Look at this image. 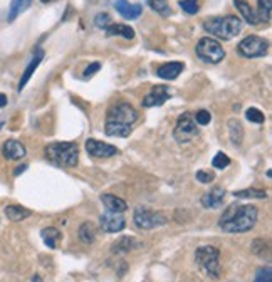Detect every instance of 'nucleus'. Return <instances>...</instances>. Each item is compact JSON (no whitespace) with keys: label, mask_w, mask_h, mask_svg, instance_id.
Instances as JSON below:
<instances>
[{"label":"nucleus","mask_w":272,"mask_h":282,"mask_svg":"<svg viewBox=\"0 0 272 282\" xmlns=\"http://www.w3.org/2000/svg\"><path fill=\"white\" fill-rule=\"evenodd\" d=\"M195 177H197V180L200 183H210L212 180L215 178V175L212 173V172H205V170H200V172H197Z\"/></svg>","instance_id":"nucleus-36"},{"label":"nucleus","mask_w":272,"mask_h":282,"mask_svg":"<svg viewBox=\"0 0 272 282\" xmlns=\"http://www.w3.org/2000/svg\"><path fill=\"white\" fill-rule=\"evenodd\" d=\"M175 140L178 143H190L192 140H195L198 136V128L195 119L190 113H183L182 116L178 118L177 126H175L173 131Z\"/></svg>","instance_id":"nucleus-9"},{"label":"nucleus","mask_w":272,"mask_h":282,"mask_svg":"<svg viewBox=\"0 0 272 282\" xmlns=\"http://www.w3.org/2000/svg\"><path fill=\"white\" fill-rule=\"evenodd\" d=\"M239 54L244 57L254 59V57H264L269 52V42L264 37L259 35H249L246 39H242L237 45Z\"/></svg>","instance_id":"nucleus-7"},{"label":"nucleus","mask_w":272,"mask_h":282,"mask_svg":"<svg viewBox=\"0 0 272 282\" xmlns=\"http://www.w3.org/2000/svg\"><path fill=\"white\" fill-rule=\"evenodd\" d=\"M5 215L10 222H22L27 217H30V210L22 205H7Z\"/></svg>","instance_id":"nucleus-21"},{"label":"nucleus","mask_w":272,"mask_h":282,"mask_svg":"<svg viewBox=\"0 0 272 282\" xmlns=\"http://www.w3.org/2000/svg\"><path fill=\"white\" fill-rule=\"evenodd\" d=\"M140 247V242L133 237H121L113 244V254H128Z\"/></svg>","instance_id":"nucleus-19"},{"label":"nucleus","mask_w":272,"mask_h":282,"mask_svg":"<svg viewBox=\"0 0 272 282\" xmlns=\"http://www.w3.org/2000/svg\"><path fill=\"white\" fill-rule=\"evenodd\" d=\"M204 29L219 39L230 40L242 30V20L235 15L212 17L204 22Z\"/></svg>","instance_id":"nucleus-4"},{"label":"nucleus","mask_w":272,"mask_h":282,"mask_svg":"<svg viewBox=\"0 0 272 282\" xmlns=\"http://www.w3.org/2000/svg\"><path fill=\"white\" fill-rule=\"evenodd\" d=\"M257 20L269 22L272 15V0H257Z\"/></svg>","instance_id":"nucleus-26"},{"label":"nucleus","mask_w":272,"mask_h":282,"mask_svg":"<svg viewBox=\"0 0 272 282\" xmlns=\"http://www.w3.org/2000/svg\"><path fill=\"white\" fill-rule=\"evenodd\" d=\"M170 91L167 86H155L148 94L145 96V99L141 101V104L145 108H155V106L165 104V101H168L170 98Z\"/></svg>","instance_id":"nucleus-12"},{"label":"nucleus","mask_w":272,"mask_h":282,"mask_svg":"<svg viewBox=\"0 0 272 282\" xmlns=\"http://www.w3.org/2000/svg\"><path fill=\"white\" fill-rule=\"evenodd\" d=\"M42 57H44V52H42V50H37V54L34 55V59H32L30 64L27 66V69L24 71V74H22L20 82H19V91H22L25 87V84L29 82V79L32 77V74H34L35 69L40 66V61H42Z\"/></svg>","instance_id":"nucleus-18"},{"label":"nucleus","mask_w":272,"mask_h":282,"mask_svg":"<svg viewBox=\"0 0 272 282\" xmlns=\"http://www.w3.org/2000/svg\"><path fill=\"white\" fill-rule=\"evenodd\" d=\"M106 34L108 35H121L124 39H133L135 37V29L126 24H111L106 27Z\"/></svg>","instance_id":"nucleus-25"},{"label":"nucleus","mask_w":272,"mask_h":282,"mask_svg":"<svg viewBox=\"0 0 272 282\" xmlns=\"http://www.w3.org/2000/svg\"><path fill=\"white\" fill-rule=\"evenodd\" d=\"M32 0H12L10 7H8V13H7V20L13 22L17 17L20 15L22 12H25L27 8L30 7Z\"/></svg>","instance_id":"nucleus-20"},{"label":"nucleus","mask_w":272,"mask_h":282,"mask_svg":"<svg viewBox=\"0 0 272 282\" xmlns=\"http://www.w3.org/2000/svg\"><path fill=\"white\" fill-rule=\"evenodd\" d=\"M138 119L136 109L128 103H118L109 108L106 114L104 133L113 138H126L130 136L131 126Z\"/></svg>","instance_id":"nucleus-2"},{"label":"nucleus","mask_w":272,"mask_h":282,"mask_svg":"<svg viewBox=\"0 0 272 282\" xmlns=\"http://www.w3.org/2000/svg\"><path fill=\"white\" fill-rule=\"evenodd\" d=\"M2 155L7 160H22L25 156V146L17 140H7L2 146Z\"/></svg>","instance_id":"nucleus-14"},{"label":"nucleus","mask_w":272,"mask_h":282,"mask_svg":"<svg viewBox=\"0 0 272 282\" xmlns=\"http://www.w3.org/2000/svg\"><path fill=\"white\" fill-rule=\"evenodd\" d=\"M229 165H230V158L224 153V151H219V153L214 156V160H212V166L217 170H224V168H227Z\"/></svg>","instance_id":"nucleus-30"},{"label":"nucleus","mask_w":272,"mask_h":282,"mask_svg":"<svg viewBox=\"0 0 272 282\" xmlns=\"http://www.w3.org/2000/svg\"><path fill=\"white\" fill-rule=\"evenodd\" d=\"M99 69H101V64H99V62H93V64H91V66H87V67H86V71H84V77H91L94 72H98Z\"/></svg>","instance_id":"nucleus-37"},{"label":"nucleus","mask_w":272,"mask_h":282,"mask_svg":"<svg viewBox=\"0 0 272 282\" xmlns=\"http://www.w3.org/2000/svg\"><path fill=\"white\" fill-rule=\"evenodd\" d=\"M234 5L237 7V10L242 13V17L246 18V20H247L251 25H257V24H259V20H257L256 12L252 10L251 5H249L246 0H234Z\"/></svg>","instance_id":"nucleus-24"},{"label":"nucleus","mask_w":272,"mask_h":282,"mask_svg":"<svg viewBox=\"0 0 272 282\" xmlns=\"http://www.w3.org/2000/svg\"><path fill=\"white\" fill-rule=\"evenodd\" d=\"M229 135H230V141H232L234 146H241L242 140H244V128L239 119H230L229 121Z\"/></svg>","instance_id":"nucleus-23"},{"label":"nucleus","mask_w":272,"mask_h":282,"mask_svg":"<svg viewBox=\"0 0 272 282\" xmlns=\"http://www.w3.org/2000/svg\"><path fill=\"white\" fill-rule=\"evenodd\" d=\"M40 237H42L44 244L49 249H57L62 235H61V232H59L56 227H47V229H44L42 232H40Z\"/></svg>","instance_id":"nucleus-22"},{"label":"nucleus","mask_w":272,"mask_h":282,"mask_svg":"<svg viewBox=\"0 0 272 282\" xmlns=\"http://www.w3.org/2000/svg\"><path fill=\"white\" fill-rule=\"evenodd\" d=\"M101 202L104 203V207L108 209V212H114V214H123L128 210V205L123 198H119L113 193H103L101 195Z\"/></svg>","instance_id":"nucleus-17"},{"label":"nucleus","mask_w":272,"mask_h":282,"mask_svg":"<svg viewBox=\"0 0 272 282\" xmlns=\"http://www.w3.org/2000/svg\"><path fill=\"white\" fill-rule=\"evenodd\" d=\"M109 20H111V17H109V13H98V15L94 17V25L99 27V29H106V27L109 25Z\"/></svg>","instance_id":"nucleus-35"},{"label":"nucleus","mask_w":272,"mask_h":282,"mask_svg":"<svg viewBox=\"0 0 272 282\" xmlns=\"http://www.w3.org/2000/svg\"><path fill=\"white\" fill-rule=\"evenodd\" d=\"M44 155L50 163L62 168H72L79 161V148L76 143L57 141L44 148Z\"/></svg>","instance_id":"nucleus-3"},{"label":"nucleus","mask_w":272,"mask_h":282,"mask_svg":"<svg viewBox=\"0 0 272 282\" xmlns=\"http://www.w3.org/2000/svg\"><path fill=\"white\" fill-rule=\"evenodd\" d=\"M254 282H272V272L271 267H261L256 274V281Z\"/></svg>","instance_id":"nucleus-32"},{"label":"nucleus","mask_w":272,"mask_h":282,"mask_svg":"<svg viewBox=\"0 0 272 282\" xmlns=\"http://www.w3.org/2000/svg\"><path fill=\"white\" fill-rule=\"evenodd\" d=\"M180 7H182L187 13H190V15H193V13L198 12V2H197V0H182V2H180Z\"/></svg>","instance_id":"nucleus-33"},{"label":"nucleus","mask_w":272,"mask_h":282,"mask_svg":"<svg viewBox=\"0 0 272 282\" xmlns=\"http://www.w3.org/2000/svg\"><path fill=\"white\" fill-rule=\"evenodd\" d=\"M246 118H247L251 123H257V124H261V123L266 121L264 113H262L261 109H257V108H249V109L246 111Z\"/></svg>","instance_id":"nucleus-31"},{"label":"nucleus","mask_w":272,"mask_h":282,"mask_svg":"<svg viewBox=\"0 0 272 282\" xmlns=\"http://www.w3.org/2000/svg\"><path fill=\"white\" fill-rule=\"evenodd\" d=\"M257 222V207L232 203L220 217L219 227L227 234H244L254 229Z\"/></svg>","instance_id":"nucleus-1"},{"label":"nucleus","mask_w":272,"mask_h":282,"mask_svg":"<svg viewBox=\"0 0 272 282\" xmlns=\"http://www.w3.org/2000/svg\"><path fill=\"white\" fill-rule=\"evenodd\" d=\"M195 123L197 124H200V126H205V124H209L210 123V119H212V114L209 113V111H205V109H200L198 113L195 114Z\"/></svg>","instance_id":"nucleus-34"},{"label":"nucleus","mask_w":272,"mask_h":282,"mask_svg":"<svg viewBox=\"0 0 272 282\" xmlns=\"http://www.w3.org/2000/svg\"><path fill=\"white\" fill-rule=\"evenodd\" d=\"M42 3H49V2H54V0H40Z\"/></svg>","instance_id":"nucleus-40"},{"label":"nucleus","mask_w":272,"mask_h":282,"mask_svg":"<svg viewBox=\"0 0 272 282\" xmlns=\"http://www.w3.org/2000/svg\"><path fill=\"white\" fill-rule=\"evenodd\" d=\"M114 7H116V10L121 13L124 18H128V20L138 18L143 12V7L140 5V3H130L128 0H116Z\"/></svg>","instance_id":"nucleus-16"},{"label":"nucleus","mask_w":272,"mask_h":282,"mask_svg":"<svg viewBox=\"0 0 272 282\" xmlns=\"http://www.w3.org/2000/svg\"><path fill=\"white\" fill-rule=\"evenodd\" d=\"M183 62H178V61H175V62H167V64H163V66H160L158 69H156V76L161 77V79H165V81H173V79H177V77L182 74L183 71Z\"/></svg>","instance_id":"nucleus-15"},{"label":"nucleus","mask_w":272,"mask_h":282,"mask_svg":"<svg viewBox=\"0 0 272 282\" xmlns=\"http://www.w3.org/2000/svg\"><path fill=\"white\" fill-rule=\"evenodd\" d=\"M99 225L106 234H116L126 227V220L121 214H114V212H106L99 217Z\"/></svg>","instance_id":"nucleus-11"},{"label":"nucleus","mask_w":272,"mask_h":282,"mask_svg":"<svg viewBox=\"0 0 272 282\" xmlns=\"http://www.w3.org/2000/svg\"><path fill=\"white\" fill-rule=\"evenodd\" d=\"M150 7L153 8L155 12H158L160 15L167 17L170 15V5H168V0H148Z\"/></svg>","instance_id":"nucleus-28"},{"label":"nucleus","mask_w":272,"mask_h":282,"mask_svg":"<svg viewBox=\"0 0 272 282\" xmlns=\"http://www.w3.org/2000/svg\"><path fill=\"white\" fill-rule=\"evenodd\" d=\"M79 239H81V242H84V244H93L94 242V239H96V229H94V225L91 224V222H86V224L81 225V229H79Z\"/></svg>","instance_id":"nucleus-27"},{"label":"nucleus","mask_w":272,"mask_h":282,"mask_svg":"<svg viewBox=\"0 0 272 282\" xmlns=\"http://www.w3.org/2000/svg\"><path fill=\"white\" fill-rule=\"evenodd\" d=\"M5 106H7V96L0 92V109H2V108H5Z\"/></svg>","instance_id":"nucleus-39"},{"label":"nucleus","mask_w":272,"mask_h":282,"mask_svg":"<svg viewBox=\"0 0 272 282\" xmlns=\"http://www.w3.org/2000/svg\"><path fill=\"white\" fill-rule=\"evenodd\" d=\"M86 151L94 158H111V156L119 155V150L116 146L108 145V143L98 141L94 138H89L86 141Z\"/></svg>","instance_id":"nucleus-10"},{"label":"nucleus","mask_w":272,"mask_h":282,"mask_svg":"<svg viewBox=\"0 0 272 282\" xmlns=\"http://www.w3.org/2000/svg\"><path fill=\"white\" fill-rule=\"evenodd\" d=\"M195 50L198 57L209 64H219L220 61H224L225 57L224 47L220 45L219 40L212 39V37H204V39L198 40Z\"/></svg>","instance_id":"nucleus-6"},{"label":"nucleus","mask_w":272,"mask_h":282,"mask_svg":"<svg viewBox=\"0 0 272 282\" xmlns=\"http://www.w3.org/2000/svg\"><path fill=\"white\" fill-rule=\"evenodd\" d=\"M224 198H225V190L220 187H215L202 197V205H204L205 209H212V210L220 209V207L224 205Z\"/></svg>","instance_id":"nucleus-13"},{"label":"nucleus","mask_w":272,"mask_h":282,"mask_svg":"<svg viewBox=\"0 0 272 282\" xmlns=\"http://www.w3.org/2000/svg\"><path fill=\"white\" fill-rule=\"evenodd\" d=\"M219 249L214 246H205L198 247L195 252V262L205 276L212 277V279H219L220 277V262H219Z\"/></svg>","instance_id":"nucleus-5"},{"label":"nucleus","mask_w":272,"mask_h":282,"mask_svg":"<svg viewBox=\"0 0 272 282\" xmlns=\"http://www.w3.org/2000/svg\"><path fill=\"white\" fill-rule=\"evenodd\" d=\"M133 222H135L138 229L151 230L161 227V225H167L168 219L161 212H153L148 209H143V207H138L135 210V215H133Z\"/></svg>","instance_id":"nucleus-8"},{"label":"nucleus","mask_w":272,"mask_h":282,"mask_svg":"<svg viewBox=\"0 0 272 282\" xmlns=\"http://www.w3.org/2000/svg\"><path fill=\"white\" fill-rule=\"evenodd\" d=\"M237 198H266L267 193L264 190H257V188H247V190H239L234 193Z\"/></svg>","instance_id":"nucleus-29"},{"label":"nucleus","mask_w":272,"mask_h":282,"mask_svg":"<svg viewBox=\"0 0 272 282\" xmlns=\"http://www.w3.org/2000/svg\"><path fill=\"white\" fill-rule=\"evenodd\" d=\"M25 170H27V165H20V166H17V170L13 172V175H15V177H19V175L24 173Z\"/></svg>","instance_id":"nucleus-38"}]
</instances>
